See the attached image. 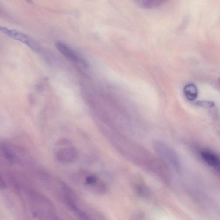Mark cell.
I'll return each instance as SVG.
<instances>
[{
    "label": "cell",
    "instance_id": "obj_5",
    "mask_svg": "<svg viewBox=\"0 0 220 220\" xmlns=\"http://www.w3.org/2000/svg\"><path fill=\"white\" fill-rule=\"evenodd\" d=\"M201 157L208 165L220 170V157L208 151H202Z\"/></svg>",
    "mask_w": 220,
    "mask_h": 220
},
{
    "label": "cell",
    "instance_id": "obj_8",
    "mask_svg": "<svg viewBox=\"0 0 220 220\" xmlns=\"http://www.w3.org/2000/svg\"><path fill=\"white\" fill-rule=\"evenodd\" d=\"M159 2H157V1H141L140 2L141 3V5L143 6L144 7H154L155 6H157V5H159V3H158Z\"/></svg>",
    "mask_w": 220,
    "mask_h": 220
},
{
    "label": "cell",
    "instance_id": "obj_1",
    "mask_svg": "<svg viewBox=\"0 0 220 220\" xmlns=\"http://www.w3.org/2000/svg\"><path fill=\"white\" fill-rule=\"evenodd\" d=\"M1 30L6 35L25 44L33 51L37 52L39 51L40 47L38 44L26 34L16 30H10L5 27H1Z\"/></svg>",
    "mask_w": 220,
    "mask_h": 220
},
{
    "label": "cell",
    "instance_id": "obj_10",
    "mask_svg": "<svg viewBox=\"0 0 220 220\" xmlns=\"http://www.w3.org/2000/svg\"></svg>",
    "mask_w": 220,
    "mask_h": 220
},
{
    "label": "cell",
    "instance_id": "obj_2",
    "mask_svg": "<svg viewBox=\"0 0 220 220\" xmlns=\"http://www.w3.org/2000/svg\"><path fill=\"white\" fill-rule=\"evenodd\" d=\"M154 148L159 156L164 160L173 165H177V160L173 151L163 143L156 141L154 143Z\"/></svg>",
    "mask_w": 220,
    "mask_h": 220
},
{
    "label": "cell",
    "instance_id": "obj_3",
    "mask_svg": "<svg viewBox=\"0 0 220 220\" xmlns=\"http://www.w3.org/2000/svg\"><path fill=\"white\" fill-rule=\"evenodd\" d=\"M55 46L57 50L63 56L69 59L70 60L82 65L83 66H86V62L85 60L79 56L75 51L68 45L61 42H56Z\"/></svg>",
    "mask_w": 220,
    "mask_h": 220
},
{
    "label": "cell",
    "instance_id": "obj_7",
    "mask_svg": "<svg viewBox=\"0 0 220 220\" xmlns=\"http://www.w3.org/2000/svg\"><path fill=\"white\" fill-rule=\"evenodd\" d=\"M197 105L205 108H212L215 106V103L212 101H200L196 103Z\"/></svg>",
    "mask_w": 220,
    "mask_h": 220
},
{
    "label": "cell",
    "instance_id": "obj_4",
    "mask_svg": "<svg viewBox=\"0 0 220 220\" xmlns=\"http://www.w3.org/2000/svg\"><path fill=\"white\" fill-rule=\"evenodd\" d=\"M78 156V152L73 148L61 149L56 154V157L58 160L64 162H70L75 161Z\"/></svg>",
    "mask_w": 220,
    "mask_h": 220
},
{
    "label": "cell",
    "instance_id": "obj_9",
    "mask_svg": "<svg viewBox=\"0 0 220 220\" xmlns=\"http://www.w3.org/2000/svg\"><path fill=\"white\" fill-rule=\"evenodd\" d=\"M97 181L96 177L94 176H89L86 179V182L87 184H93Z\"/></svg>",
    "mask_w": 220,
    "mask_h": 220
},
{
    "label": "cell",
    "instance_id": "obj_6",
    "mask_svg": "<svg viewBox=\"0 0 220 220\" xmlns=\"http://www.w3.org/2000/svg\"><path fill=\"white\" fill-rule=\"evenodd\" d=\"M184 95L188 100L194 101L197 97L198 89L195 84L190 83L187 84L183 89Z\"/></svg>",
    "mask_w": 220,
    "mask_h": 220
}]
</instances>
